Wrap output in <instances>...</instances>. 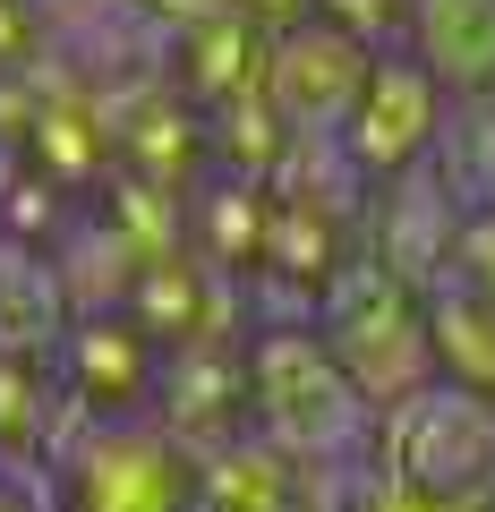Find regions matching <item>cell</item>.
<instances>
[{
    "label": "cell",
    "mask_w": 495,
    "mask_h": 512,
    "mask_svg": "<svg viewBox=\"0 0 495 512\" xmlns=\"http://www.w3.org/2000/svg\"><path fill=\"white\" fill-rule=\"evenodd\" d=\"M427 350H436V376L495 393V299L461 274L427 282Z\"/></svg>",
    "instance_id": "obj_5"
},
{
    "label": "cell",
    "mask_w": 495,
    "mask_h": 512,
    "mask_svg": "<svg viewBox=\"0 0 495 512\" xmlns=\"http://www.w3.org/2000/svg\"><path fill=\"white\" fill-rule=\"evenodd\" d=\"M444 111H453V103H444L436 69H427L419 52H376L342 128H350V146H359V163L376 171V180H393V171H410V163L436 154Z\"/></svg>",
    "instance_id": "obj_2"
},
{
    "label": "cell",
    "mask_w": 495,
    "mask_h": 512,
    "mask_svg": "<svg viewBox=\"0 0 495 512\" xmlns=\"http://www.w3.org/2000/svg\"><path fill=\"white\" fill-rule=\"evenodd\" d=\"M367 43H350L342 26H291L274 52V103L291 111V120H350V103H359L367 86Z\"/></svg>",
    "instance_id": "obj_3"
},
{
    "label": "cell",
    "mask_w": 495,
    "mask_h": 512,
    "mask_svg": "<svg viewBox=\"0 0 495 512\" xmlns=\"http://www.w3.org/2000/svg\"><path fill=\"white\" fill-rule=\"evenodd\" d=\"M410 52L436 69L444 94H495V0H419Z\"/></svg>",
    "instance_id": "obj_4"
},
{
    "label": "cell",
    "mask_w": 495,
    "mask_h": 512,
    "mask_svg": "<svg viewBox=\"0 0 495 512\" xmlns=\"http://www.w3.org/2000/svg\"><path fill=\"white\" fill-rule=\"evenodd\" d=\"M393 436H402V470L419 478L436 504H478L495 495V393H470L453 376H427L419 393L393 402Z\"/></svg>",
    "instance_id": "obj_1"
}]
</instances>
